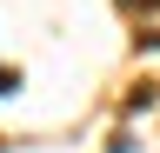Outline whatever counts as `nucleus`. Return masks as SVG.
Returning <instances> with one entry per match:
<instances>
[{
  "instance_id": "1",
  "label": "nucleus",
  "mask_w": 160,
  "mask_h": 153,
  "mask_svg": "<svg viewBox=\"0 0 160 153\" xmlns=\"http://www.w3.org/2000/svg\"><path fill=\"white\" fill-rule=\"evenodd\" d=\"M0 93H13V73H0Z\"/></svg>"
}]
</instances>
